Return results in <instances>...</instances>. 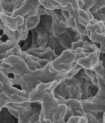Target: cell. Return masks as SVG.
<instances>
[{"instance_id": "cell-27", "label": "cell", "mask_w": 105, "mask_h": 123, "mask_svg": "<svg viewBox=\"0 0 105 123\" xmlns=\"http://www.w3.org/2000/svg\"><path fill=\"white\" fill-rule=\"evenodd\" d=\"M81 117L80 116H72L66 122V123H79L81 121Z\"/></svg>"}, {"instance_id": "cell-4", "label": "cell", "mask_w": 105, "mask_h": 123, "mask_svg": "<svg viewBox=\"0 0 105 123\" xmlns=\"http://www.w3.org/2000/svg\"><path fill=\"white\" fill-rule=\"evenodd\" d=\"M99 89L93 97H90L81 102L85 112L94 115L105 112V81L96 75Z\"/></svg>"}, {"instance_id": "cell-5", "label": "cell", "mask_w": 105, "mask_h": 123, "mask_svg": "<svg viewBox=\"0 0 105 123\" xmlns=\"http://www.w3.org/2000/svg\"><path fill=\"white\" fill-rule=\"evenodd\" d=\"M77 54L75 50L65 49L55 59L51 62L50 71L51 72H61L69 70L77 63Z\"/></svg>"}, {"instance_id": "cell-14", "label": "cell", "mask_w": 105, "mask_h": 123, "mask_svg": "<svg viewBox=\"0 0 105 123\" xmlns=\"http://www.w3.org/2000/svg\"><path fill=\"white\" fill-rule=\"evenodd\" d=\"M67 106L64 104H61L58 106L57 109L52 117L50 123H66L65 117L67 112Z\"/></svg>"}, {"instance_id": "cell-7", "label": "cell", "mask_w": 105, "mask_h": 123, "mask_svg": "<svg viewBox=\"0 0 105 123\" xmlns=\"http://www.w3.org/2000/svg\"><path fill=\"white\" fill-rule=\"evenodd\" d=\"M74 77L77 78L80 85L82 91L81 100H85L90 97H93L94 95L92 93L94 90L98 91L99 87L94 85L90 79L85 73L84 68L79 70Z\"/></svg>"}, {"instance_id": "cell-20", "label": "cell", "mask_w": 105, "mask_h": 123, "mask_svg": "<svg viewBox=\"0 0 105 123\" xmlns=\"http://www.w3.org/2000/svg\"><path fill=\"white\" fill-rule=\"evenodd\" d=\"M42 6L44 8L53 10L54 9H61V6L53 0H38Z\"/></svg>"}, {"instance_id": "cell-38", "label": "cell", "mask_w": 105, "mask_h": 123, "mask_svg": "<svg viewBox=\"0 0 105 123\" xmlns=\"http://www.w3.org/2000/svg\"></svg>"}, {"instance_id": "cell-33", "label": "cell", "mask_w": 105, "mask_h": 123, "mask_svg": "<svg viewBox=\"0 0 105 123\" xmlns=\"http://www.w3.org/2000/svg\"><path fill=\"white\" fill-rule=\"evenodd\" d=\"M103 33H104L105 34V26L104 27V28H103V31H102Z\"/></svg>"}, {"instance_id": "cell-8", "label": "cell", "mask_w": 105, "mask_h": 123, "mask_svg": "<svg viewBox=\"0 0 105 123\" xmlns=\"http://www.w3.org/2000/svg\"><path fill=\"white\" fill-rule=\"evenodd\" d=\"M100 55V49L97 48L95 51L90 53L86 57L77 59L75 62L85 69L93 70L99 64Z\"/></svg>"}, {"instance_id": "cell-19", "label": "cell", "mask_w": 105, "mask_h": 123, "mask_svg": "<svg viewBox=\"0 0 105 123\" xmlns=\"http://www.w3.org/2000/svg\"><path fill=\"white\" fill-rule=\"evenodd\" d=\"M63 104L66 105L67 107H70L72 108L73 111L78 110L83 113L85 112L81 100L78 99H69L68 100H66V101H65Z\"/></svg>"}, {"instance_id": "cell-1", "label": "cell", "mask_w": 105, "mask_h": 123, "mask_svg": "<svg viewBox=\"0 0 105 123\" xmlns=\"http://www.w3.org/2000/svg\"><path fill=\"white\" fill-rule=\"evenodd\" d=\"M51 62L41 69L31 70L22 58L10 55L3 60L0 63V68L8 77L9 74L13 75V78H9L12 85H19L22 91L27 92L28 97L39 84L56 80L61 72L50 71Z\"/></svg>"}, {"instance_id": "cell-15", "label": "cell", "mask_w": 105, "mask_h": 123, "mask_svg": "<svg viewBox=\"0 0 105 123\" xmlns=\"http://www.w3.org/2000/svg\"><path fill=\"white\" fill-rule=\"evenodd\" d=\"M104 27V22L102 21H99L93 24L89 23L87 25L86 30L87 31V36L90 40L93 43L95 34L98 32H102Z\"/></svg>"}, {"instance_id": "cell-26", "label": "cell", "mask_w": 105, "mask_h": 123, "mask_svg": "<svg viewBox=\"0 0 105 123\" xmlns=\"http://www.w3.org/2000/svg\"><path fill=\"white\" fill-rule=\"evenodd\" d=\"M90 42H91L88 41H84L81 39H79L77 41L72 42L71 45V49L73 50H75L78 48H83V45L88 44Z\"/></svg>"}, {"instance_id": "cell-11", "label": "cell", "mask_w": 105, "mask_h": 123, "mask_svg": "<svg viewBox=\"0 0 105 123\" xmlns=\"http://www.w3.org/2000/svg\"><path fill=\"white\" fill-rule=\"evenodd\" d=\"M0 81L2 82L4 88V94L8 96H10L13 94L17 93L25 97H27V92L22 91L20 89H18L14 87L11 82L9 78L6 76L0 68Z\"/></svg>"}, {"instance_id": "cell-30", "label": "cell", "mask_w": 105, "mask_h": 123, "mask_svg": "<svg viewBox=\"0 0 105 123\" xmlns=\"http://www.w3.org/2000/svg\"><path fill=\"white\" fill-rule=\"evenodd\" d=\"M6 27V25L3 22V21L0 19V30L3 31Z\"/></svg>"}, {"instance_id": "cell-35", "label": "cell", "mask_w": 105, "mask_h": 123, "mask_svg": "<svg viewBox=\"0 0 105 123\" xmlns=\"http://www.w3.org/2000/svg\"><path fill=\"white\" fill-rule=\"evenodd\" d=\"M40 123V122H39V121H37V122H36V123Z\"/></svg>"}, {"instance_id": "cell-32", "label": "cell", "mask_w": 105, "mask_h": 123, "mask_svg": "<svg viewBox=\"0 0 105 123\" xmlns=\"http://www.w3.org/2000/svg\"><path fill=\"white\" fill-rule=\"evenodd\" d=\"M103 121L104 123H105V112L103 114Z\"/></svg>"}, {"instance_id": "cell-17", "label": "cell", "mask_w": 105, "mask_h": 123, "mask_svg": "<svg viewBox=\"0 0 105 123\" xmlns=\"http://www.w3.org/2000/svg\"><path fill=\"white\" fill-rule=\"evenodd\" d=\"M41 21V16L39 15V12L34 17H31L27 21V30L24 35L21 41H25L27 38L28 32L31 30L35 28L38 26V25L39 24Z\"/></svg>"}, {"instance_id": "cell-6", "label": "cell", "mask_w": 105, "mask_h": 123, "mask_svg": "<svg viewBox=\"0 0 105 123\" xmlns=\"http://www.w3.org/2000/svg\"><path fill=\"white\" fill-rule=\"evenodd\" d=\"M10 55H14L21 57L26 63L31 70L41 69L51 61L43 59H39L24 51L19 44H17L12 49H10L6 54V58Z\"/></svg>"}, {"instance_id": "cell-31", "label": "cell", "mask_w": 105, "mask_h": 123, "mask_svg": "<svg viewBox=\"0 0 105 123\" xmlns=\"http://www.w3.org/2000/svg\"><path fill=\"white\" fill-rule=\"evenodd\" d=\"M97 12L100 13H102V14H104V15L105 16V8H104L102 9L101 10H100Z\"/></svg>"}, {"instance_id": "cell-21", "label": "cell", "mask_w": 105, "mask_h": 123, "mask_svg": "<svg viewBox=\"0 0 105 123\" xmlns=\"http://www.w3.org/2000/svg\"><path fill=\"white\" fill-rule=\"evenodd\" d=\"M93 43L100 44V53L105 54V34L103 32H97L95 35Z\"/></svg>"}, {"instance_id": "cell-12", "label": "cell", "mask_w": 105, "mask_h": 123, "mask_svg": "<svg viewBox=\"0 0 105 123\" xmlns=\"http://www.w3.org/2000/svg\"><path fill=\"white\" fill-rule=\"evenodd\" d=\"M0 19L6 26L10 30L16 31L20 26L24 24V17L21 16L12 17L3 12H0Z\"/></svg>"}, {"instance_id": "cell-24", "label": "cell", "mask_w": 105, "mask_h": 123, "mask_svg": "<svg viewBox=\"0 0 105 123\" xmlns=\"http://www.w3.org/2000/svg\"><path fill=\"white\" fill-rule=\"evenodd\" d=\"M84 115L87 118L88 123H103V121L99 120L95 115H94L91 113L85 112Z\"/></svg>"}, {"instance_id": "cell-36", "label": "cell", "mask_w": 105, "mask_h": 123, "mask_svg": "<svg viewBox=\"0 0 105 123\" xmlns=\"http://www.w3.org/2000/svg\"><path fill=\"white\" fill-rule=\"evenodd\" d=\"M10 1H16V0H10Z\"/></svg>"}, {"instance_id": "cell-3", "label": "cell", "mask_w": 105, "mask_h": 123, "mask_svg": "<svg viewBox=\"0 0 105 123\" xmlns=\"http://www.w3.org/2000/svg\"><path fill=\"white\" fill-rule=\"evenodd\" d=\"M5 107L17 112L18 123H35L39 121L42 111L41 104L39 102L9 104Z\"/></svg>"}, {"instance_id": "cell-23", "label": "cell", "mask_w": 105, "mask_h": 123, "mask_svg": "<svg viewBox=\"0 0 105 123\" xmlns=\"http://www.w3.org/2000/svg\"><path fill=\"white\" fill-rule=\"evenodd\" d=\"M74 20L76 31H77L79 35L87 36V31L86 30V27L84 26H83V25L79 23L78 20L77 18H75Z\"/></svg>"}, {"instance_id": "cell-9", "label": "cell", "mask_w": 105, "mask_h": 123, "mask_svg": "<svg viewBox=\"0 0 105 123\" xmlns=\"http://www.w3.org/2000/svg\"><path fill=\"white\" fill-rule=\"evenodd\" d=\"M25 52L39 59H47L51 62L59 57L54 50L49 47H46L45 49L39 47L38 48L31 49L25 50Z\"/></svg>"}, {"instance_id": "cell-28", "label": "cell", "mask_w": 105, "mask_h": 123, "mask_svg": "<svg viewBox=\"0 0 105 123\" xmlns=\"http://www.w3.org/2000/svg\"><path fill=\"white\" fill-rule=\"evenodd\" d=\"M74 113L73 110H72V108L70 107H68L67 108V112L66 117H65V121L67 122L70 117H71L72 116H74Z\"/></svg>"}, {"instance_id": "cell-37", "label": "cell", "mask_w": 105, "mask_h": 123, "mask_svg": "<svg viewBox=\"0 0 105 123\" xmlns=\"http://www.w3.org/2000/svg\"></svg>"}, {"instance_id": "cell-18", "label": "cell", "mask_w": 105, "mask_h": 123, "mask_svg": "<svg viewBox=\"0 0 105 123\" xmlns=\"http://www.w3.org/2000/svg\"><path fill=\"white\" fill-rule=\"evenodd\" d=\"M17 44L10 41L9 39H8L5 42L0 43V63L2 62L4 59L6 58L7 52L12 49Z\"/></svg>"}, {"instance_id": "cell-22", "label": "cell", "mask_w": 105, "mask_h": 123, "mask_svg": "<svg viewBox=\"0 0 105 123\" xmlns=\"http://www.w3.org/2000/svg\"><path fill=\"white\" fill-rule=\"evenodd\" d=\"M93 71L95 72V74L97 76L105 79V67L103 65L102 61L99 60V64L94 68Z\"/></svg>"}, {"instance_id": "cell-29", "label": "cell", "mask_w": 105, "mask_h": 123, "mask_svg": "<svg viewBox=\"0 0 105 123\" xmlns=\"http://www.w3.org/2000/svg\"><path fill=\"white\" fill-rule=\"evenodd\" d=\"M53 1L56 2L63 7H65L67 6L66 3V0H53Z\"/></svg>"}, {"instance_id": "cell-13", "label": "cell", "mask_w": 105, "mask_h": 123, "mask_svg": "<svg viewBox=\"0 0 105 123\" xmlns=\"http://www.w3.org/2000/svg\"><path fill=\"white\" fill-rule=\"evenodd\" d=\"M28 102L27 97L21 95L17 93L8 96L4 94L0 95V110L9 104H21Z\"/></svg>"}, {"instance_id": "cell-2", "label": "cell", "mask_w": 105, "mask_h": 123, "mask_svg": "<svg viewBox=\"0 0 105 123\" xmlns=\"http://www.w3.org/2000/svg\"><path fill=\"white\" fill-rule=\"evenodd\" d=\"M54 81L49 83H41L28 95V102L41 103L46 122L51 121L53 114L56 110L58 106L61 104L54 96L53 89L52 88Z\"/></svg>"}, {"instance_id": "cell-25", "label": "cell", "mask_w": 105, "mask_h": 123, "mask_svg": "<svg viewBox=\"0 0 105 123\" xmlns=\"http://www.w3.org/2000/svg\"><path fill=\"white\" fill-rule=\"evenodd\" d=\"M84 69L85 73L91 79V81L93 84L96 86H98V84H97V79L96 76L95 72L92 70H87L85 69V68H84Z\"/></svg>"}, {"instance_id": "cell-34", "label": "cell", "mask_w": 105, "mask_h": 123, "mask_svg": "<svg viewBox=\"0 0 105 123\" xmlns=\"http://www.w3.org/2000/svg\"><path fill=\"white\" fill-rule=\"evenodd\" d=\"M2 36H3V35H0V39H1L2 38Z\"/></svg>"}, {"instance_id": "cell-10", "label": "cell", "mask_w": 105, "mask_h": 123, "mask_svg": "<svg viewBox=\"0 0 105 123\" xmlns=\"http://www.w3.org/2000/svg\"><path fill=\"white\" fill-rule=\"evenodd\" d=\"M41 5L38 0H25L24 3L20 8L12 12L6 14L12 17L21 16L24 17L35 8H38Z\"/></svg>"}, {"instance_id": "cell-16", "label": "cell", "mask_w": 105, "mask_h": 123, "mask_svg": "<svg viewBox=\"0 0 105 123\" xmlns=\"http://www.w3.org/2000/svg\"><path fill=\"white\" fill-rule=\"evenodd\" d=\"M0 123H18V119L5 107L0 110Z\"/></svg>"}]
</instances>
